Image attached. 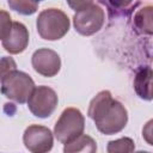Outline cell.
Instances as JSON below:
<instances>
[{
    "instance_id": "8992f818",
    "label": "cell",
    "mask_w": 153,
    "mask_h": 153,
    "mask_svg": "<svg viewBox=\"0 0 153 153\" xmlns=\"http://www.w3.org/2000/svg\"><path fill=\"white\" fill-rule=\"evenodd\" d=\"M57 94L49 86H37L31 92L27 99L29 110L39 118L49 117L57 106Z\"/></svg>"
},
{
    "instance_id": "e0dca14e",
    "label": "cell",
    "mask_w": 153,
    "mask_h": 153,
    "mask_svg": "<svg viewBox=\"0 0 153 153\" xmlns=\"http://www.w3.org/2000/svg\"><path fill=\"white\" fill-rule=\"evenodd\" d=\"M135 153H151V152H147V151H139V152H135Z\"/></svg>"
},
{
    "instance_id": "277c9868",
    "label": "cell",
    "mask_w": 153,
    "mask_h": 153,
    "mask_svg": "<svg viewBox=\"0 0 153 153\" xmlns=\"http://www.w3.org/2000/svg\"><path fill=\"white\" fill-rule=\"evenodd\" d=\"M35 88V82L31 76L22 71H12L1 80V93L16 103L24 104L27 102L31 92Z\"/></svg>"
},
{
    "instance_id": "4fadbf2b",
    "label": "cell",
    "mask_w": 153,
    "mask_h": 153,
    "mask_svg": "<svg viewBox=\"0 0 153 153\" xmlns=\"http://www.w3.org/2000/svg\"><path fill=\"white\" fill-rule=\"evenodd\" d=\"M135 143L130 137H121L108 142V153H134Z\"/></svg>"
},
{
    "instance_id": "5b68a950",
    "label": "cell",
    "mask_w": 153,
    "mask_h": 153,
    "mask_svg": "<svg viewBox=\"0 0 153 153\" xmlns=\"http://www.w3.org/2000/svg\"><path fill=\"white\" fill-rule=\"evenodd\" d=\"M85 128V118L76 108H67L60 115L55 123L54 135L61 143L66 145L82 134Z\"/></svg>"
},
{
    "instance_id": "7c38bea8",
    "label": "cell",
    "mask_w": 153,
    "mask_h": 153,
    "mask_svg": "<svg viewBox=\"0 0 153 153\" xmlns=\"http://www.w3.org/2000/svg\"><path fill=\"white\" fill-rule=\"evenodd\" d=\"M134 25L139 32L152 35L153 26H152V6L151 5L137 11V13L134 17Z\"/></svg>"
},
{
    "instance_id": "30bf717a",
    "label": "cell",
    "mask_w": 153,
    "mask_h": 153,
    "mask_svg": "<svg viewBox=\"0 0 153 153\" xmlns=\"http://www.w3.org/2000/svg\"><path fill=\"white\" fill-rule=\"evenodd\" d=\"M134 88L136 94L145 99L152 100V68L149 66L139 69L134 78Z\"/></svg>"
},
{
    "instance_id": "2e32d148",
    "label": "cell",
    "mask_w": 153,
    "mask_h": 153,
    "mask_svg": "<svg viewBox=\"0 0 153 153\" xmlns=\"http://www.w3.org/2000/svg\"><path fill=\"white\" fill-rule=\"evenodd\" d=\"M17 69L16 61L10 56H4L0 59V81L7 75L10 72Z\"/></svg>"
},
{
    "instance_id": "9c48e42d",
    "label": "cell",
    "mask_w": 153,
    "mask_h": 153,
    "mask_svg": "<svg viewBox=\"0 0 153 153\" xmlns=\"http://www.w3.org/2000/svg\"><path fill=\"white\" fill-rule=\"evenodd\" d=\"M29 44V31L23 23L13 22L10 35L2 39V47L10 54L23 53Z\"/></svg>"
},
{
    "instance_id": "3957f363",
    "label": "cell",
    "mask_w": 153,
    "mask_h": 153,
    "mask_svg": "<svg viewBox=\"0 0 153 153\" xmlns=\"http://www.w3.org/2000/svg\"><path fill=\"white\" fill-rule=\"evenodd\" d=\"M68 16L59 8L43 10L36 20L38 35L47 41H56L62 38L69 30Z\"/></svg>"
},
{
    "instance_id": "7a4b0ae2",
    "label": "cell",
    "mask_w": 153,
    "mask_h": 153,
    "mask_svg": "<svg viewBox=\"0 0 153 153\" xmlns=\"http://www.w3.org/2000/svg\"><path fill=\"white\" fill-rule=\"evenodd\" d=\"M68 5L75 10L73 16V25L78 33L91 36L98 32L105 20L104 10L93 1H69Z\"/></svg>"
},
{
    "instance_id": "5bb4252c",
    "label": "cell",
    "mask_w": 153,
    "mask_h": 153,
    "mask_svg": "<svg viewBox=\"0 0 153 153\" xmlns=\"http://www.w3.org/2000/svg\"><path fill=\"white\" fill-rule=\"evenodd\" d=\"M8 6L14 10L16 12H19L20 14L29 16L37 11L38 2L36 1H27V0H8Z\"/></svg>"
},
{
    "instance_id": "6da1fadb",
    "label": "cell",
    "mask_w": 153,
    "mask_h": 153,
    "mask_svg": "<svg viewBox=\"0 0 153 153\" xmlns=\"http://www.w3.org/2000/svg\"><path fill=\"white\" fill-rule=\"evenodd\" d=\"M87 115L93 120L97 129L105 135L120 133L128 122L127 109L106 90L100 91L91 100Z\"/></svg>"
},
{
    "instance_id": "8fae6325",
    "label": "cell",
    "mask_w": 153,
    "mask_h": 153,
    "mask_svg": "<svg viewBox=\"0 0 153 153\" xmlns=\"http://www.w3.org/2000/svg\"><path fill=\"white\" fill-rule=\"evenodd\" d=\"M96 141L86 134L79 135L63 146V153H96Z\"/></svg>"
},
{
    "instance_id": "ba28073f",
    "label": "cell",
    "mask_w": 153,
    "mask_h": 153,
    "mask_svg": "<svg viewBox=\"0 0 153 153\" xmlns=\"http://www.w3.org/2000/svg\"><path fill=\"white\" fill-rule=\"evenodd\" d=\"M31 63L38 74L47 78L55 76L61 68V60L59 54L48 48H41L36 50L32 54Z\"/></svg>"
},
{
    "instance_id": "9a60e30c",
    "label": "cell",
    "mask_w": 153,
    "mask_h": 153,
    "mask_svg": "<svg viewBox=\"0 0 153 153\" xmlns=\"http://www.w3.org/2000/svg\"><path fill=\"white\" fill-rule=\"evenodd\" d=\"M12 19L8 12L0 10V39H5L12 29Z\"/></svg>"
},
{
    "instance_id": "52a82bcc",
    "label": "cell",
    "mask_w": 153,
    "mask_h": 153,
    "mask_svg": "<svg viewBox=\"0 0 153 153\" xmlns=\"http://www.w3.org/2000/svg\"><path fill=\"white\" fill-rule=\"evenodd\" d=\"M23 142L31 153H48L53 148L54 137L49 128L31 124L23 134Z\"/></svg>"
}]
</instances>
